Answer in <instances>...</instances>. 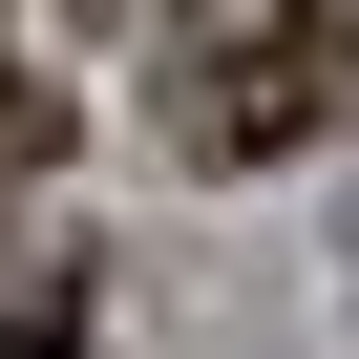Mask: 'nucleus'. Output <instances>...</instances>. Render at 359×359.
Returning a JSON list of instances; mask_svg holds the SVG:
<instances>
[{"instance_id":"obj_3","label":"nucleus","mask_w":359,"mask_h":359,"mask_svg":"<svg viewBox=\"0 0 359 359\" xmlns=\"http://www.w3.org/2000/svg\"><path fill=\"white\" fill-rule=\"evenodd\" d=\"M43 169H64V85L0 43V191H43Z\"/></svg>"},{"instance_id":"obj_2","label":"nucleus","mask_w":359,"mask_h":359,"mask_svg":"<svg viewBox=\"0 0 359 359\" xmlns=\"http://www.w3.org/2000/svg\"><path fill=\"white\" fill-rule=\"evenodd\" d=\"M85 296H106V275H85V233H0V359H64V338H85Z\"/></svg>"},{"instance_id":"obj_1","label":"nucleus","mask_w":359,"mask_h":359,"mask_svg":"<svg viewBox=\"0 0 359 359\" xmlns=\"http://www.w3.org/2000/svg\"><path fill=\"white\" fill-rule=\"evenodd\" d=\"M359 106V0H191L169 22V148L191 169H296Z\"/></svg>"},{"instance_id":"obj_4","label":"nucleus","mask_w":359,"mask_h":359,"mask_svg":"<svg viewBox=\"0 0 359 359\" xmlns=\"http://www.w3.org/2000/svg\"><path fill=\"white\" fill-rule=\"evenodd\" d=\"M64 22H127V0H64Z\"/></svg>"}]
</instances>
